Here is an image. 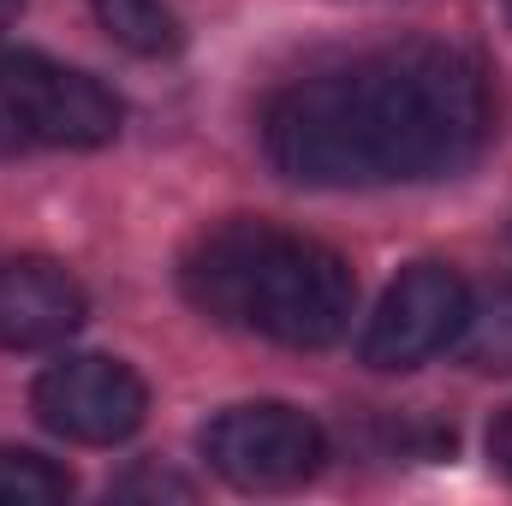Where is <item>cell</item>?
Segmentation results:
<instances>
[{
  "label": "cell",
  "mask_w": 512,
  "mask_h": 506,
  "mask_svg": "<svg viewBox=\"0 0 512 506\" xmlns=\"http://www.w3.org/2000/svg\"><path fill=\"white\" fill-rule=\"evenodd\" d=\"M489 90L465 48L405 42L292 84L268 108V161L298 185H399L477 161Z\"/></svg>",
  "instance_id": "1"
},
{
  "label": "cell",
  "mask_w": 512,
  "mask_h": 506,
  "mask_svg": "<svg viewBox=\"0 0 512 506\" xmlns=\"http://www.w3.org/2000/svg\"><path fill=\"white\" fill-rule=\"evenodd\" d=\"M471 316V286L447 262H417L382 292L370 328H364V364L370 370H417L441 346L459 340Z\"/></svg>",
  "instance_id": "6"
},
{
  "label": "cell",
  "mask_w": 512,
  "mask_h": 506,
  "mask_svg": "<svg viewBox=\"0 0 512 506\" xmlns=\"http://www.w3.org/2000/svg\"><path fill=\"white\" fill-rule=\"evenodd\" d=\"M179 274L185 298L203 316L298 352L334 346L358 310V280L346 256L268 221H227L203 233Z\"/></svg>",
  "instance_id": "2"
},
{
  "label": "cell",
  "mask_w": 512,
  "mask_h": 506,
  "mask_svg": "<svg viewBox=\"0 0 512 506\" xmlns=\"http://www.w3.org/2000/svg\"><path fill=\"white\" fill-rule=\"evenodd\" d=\"M30 405H36V423L54 429L60 441H78V447H114L137 435L143 411H149V387L143 376L120 364V358H60L48 364L36 387H30Z\"/></svg>",
  "instance_id": "5"
},
{
  "label": "cell",
  "mask_w": 512,
  "mask_h": 506,
  "mask_svg": "<svg viewBox=\"0 0 512 506\" xmlns=\"http://www.w3.org/2000/svg\"><path fill=\"white\" fill-rule=\"evenodd\" d=\"M120 137V96L90 72L0 48V155L18 149H102Z\"/></svg>",
  "instance_id": "3"
},
{
  "label": "cell",
  "mask_w": 512,
  "mask_h": 506,
  "mask_svg": "<svg viewBox=\"0 0 512 506\" xmlns=\"http://www.w3.org/2000/svg\"><path fill=\"white\" fill-rule=\"evenodd\" d=\"M203 459L233 483V489H298L322 471L328 459V435L316 417H304L298 405L262 399V405H233L203 429Z\"/></svg>",
  "instance_id": "4"
},
{
  "label": "cell",
  "mask_w": 512,
  "mask_h": 506,
  "mask_svg": "<svg viewBox=\"0 0 512 506\" xmlns=\"http://www.w3.org/2000/svg\"><path fill=\"white\" fill-rule=\"evenodd\" d=\"M90 316L84 286L48 256L0 262V352H48Z\"/></svg>",
  "instance_id": "7"
},
{
  "label": "cell",
  "mask_w": 512,
  "mask_h": 506,
  "mask_svg": "<svg viewBox=\"0 0 512 506\" xmlns=\"http://www.w3.org/2000/svg\"><path fill=\"white\" fill-rule=\"evenodd\" d=\"M72 495V477L24 447H0V506H54Z\"/></svg>",
  "instance_id": "10"
},
{
  "label": "cell",
  "mask_w": 512,
  "mask_h": 506,
  "mask_svg": "<svg viewBox=\"0 0 512 506\" xmlns=\"http://www.w3.org/2000/svg\"><path fill=\"white\" fill-rule=\"evenodd\" d=\"M453 346H459V358L471 370H512V286H501L483 310L471 304Z\"/></svg>",
  "instance_id": "9"
},
{
  "label": "cell",
  "mask_w": 512,
  "mask_h": 506,
  "mask_svg": "<svg viewBox=\"0 0 512 506\" xmlns=\"http://www.w3.org/2000/svg\"><path fill=\"white\" fill-rule=\"evenodd\" d=\"M0 6H6V0H0Z\"/></svg>",
  "instance_id": "13"
},
{
  "label": "cell",
  "mask_w": 512,
  "mask_h": 506,
  "mask_svg": "<svg viewBox=\"0 0 512 506\" xmlns=\"http://www.w3.org/2000/svg\"><path fill=\"white\" fill-rule=\"evenodd\" d=\"M489 459H495L501 477H512V411H501L495 429H489Z\"/></svg>",
  "instance_id": "11"
},
{
  "label": "cell",
  "mask_w": 512,
  "mask_h": 506,
  "mask_svg": "<svg viewBox=\"0 0 512 506\" xmlns=\"http://www.w3.org/2000/svg\"><path fill=\"white\" fill-rule=\"evenodd\" d=\"M507 18H512V0H507Z\"/></svg>",
  "instance_id": "12"
},
{
  "label": "cell",
  "mask_w": 512,
  "mask_h": 506,
  "mask_svg": "<svg viewBox=\"0 0 512 506\" xmlns=\"http://www.w3.org/2000/svg\"><path fill=\"white\" fill-rule=\"evenodd\" d=\"M90 6H96L102 30L143 60H161L179 48V18L167 12V0H90Z\"/></svg>",
  "instance_id": "8"
}]
</instances>
